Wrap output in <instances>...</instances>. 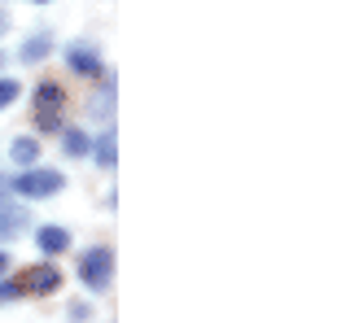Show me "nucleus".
<instances>
[{"label":"nucleus","mask_w":359,"mask_h":323,"mask_svg":"<svg viewBox=\"0 0 359 323\" xmlns=\"http://www.w3.org/2000/svg\"><path fill=\"white\" fill-rule=\"evenodd\" d=\"M66 184V175L62 171H53V166H27L22 175H13L9 179V188L18 196H27V201H44V196H57Z\"/></svg>","instance_id":"obj_1"},{"label":"nucleus","mask_w":359,"mask_h":323,"mask_svg":"<svg viewBox=\"0 0 359 323\" xmlns=\"http://www.w3.org/2000/svg\"><path fill=\"white\" fill-rule=\"evenodd\" d=\"M110 275H114L110 245H97V249H88V254L79 258V280H83L88 293H105V289H110Z\"/></svg>","instance_id":"obj_2"},{"label":"nucleus","mask_w":359,"mask_h":323,"mask_svg":"<svg viewBox=\"0 0 359 323\" xmlns=\"http://www.w3.org/2000/svg\"><path fill=\"white\" fill-rule=\"evenodd\" d=\"M62 105H66V92L57 83L35 87V131H62Z\"/></svg>","instance_id":"obj_3"},{"label":"nucleus","mask_w":359,"mask_h":323,"mask_svg":"<svg viewBox=\"0 0 359 323\" xmlns=\"http://www.w3.org/2000/svg\"><path fill=\"white\" fill-rule=\"evenodd\" d=\"M18 289H22V293H35V297H48V293L62 289V271H57V266H31Z\"/></svg>","instance_id":"obj_4"},{"label":"nucleus","mask_w":359,"mask_h":323,"mask_svg":"<svg viewBox=\"0 0 359 323\" xmlns=\"http://www.w3.org/2000/svg\"><path fill=\"white\" fill-rule=\"evenodd\" d=\"M66 66L75 70V75H83V79H97L101 70H105L93 44H70V48H66Z\"/></svg>","instance_id":"obj_5"},{"label":"nucleus","mask_w":359,"mask_h":323,"mask_svg":"<svg viewBox=\"0 0 359 323\" xmlns=\"http://www.w3.org/2000/svg\"><path fill=\"white\" fill-rule=\"evenodd\" d=\"M35 245H40L44 254H66V249H70V231L57 227V223H48V227L35 231Z\"/></svg>","instance_id":"obj_6"},{"label":"nucleus","mask_w":359,"mask_h":323,"mask_svg":"<svg viewBox=\"0 0 359 323\" xmlns=\"http://www.w3.org/2000/svg\"><path fill=\"white\" fill-rule=\"evenodd\" d=\"M114 140H118L114 131H105V136H97L93 145H88V153L97 157V166H101V171H114V162H118V145H114Z\"/></svg>","instance_id":"obj_7"},{"label":"nucleus","mask_w":359,"mask_h":323,"mask_svg":"<svg viewBox=\"0 0 359 323\" xmlns=\"http://www.w3.org/2000/svg\"><path fill=\"white\" fill-rule=\"evenodd\" d=\"M9 157L18 162V166H35V162H40V140H35V136H18L9 145Z\"/></svg>","instance_id":"obj_8"},{"label":"nucleus","mask_w":359,"mask_h":323,"mask_svg":"<svg viewBox=\"0 0 359 323\" xmlns=\"http://www.w3.org/2000/svg\"><path fill=\"white\" fill-rule=\"evenodd\" d=\"M22 227H27V214H22V210H13V206L0 210V245H5L9 236H18Z\"/></svg>","instance_id":"obj_9"},{"label":"nucleus","mask_w":359,"mask_h":323,"mask_svg":"<svg viewBox=\"0 0 359 323\" xmlns=\"http://www.w3.org/2000/svg\"><path fill=\"white\" fill-rule=\"evenodd\" d=\"M88 145H93V140H88L79 127L62 131V153H66V157H83V153H88Z\"/></svg>","instance_id":"obj_10"},{"label":"nucleus","mask_w":359,"mask_h":323,"mask_svg":"<svg viewBox=\"0 0 359 323\" xmlns=\"http://www.w3.org/2000/svg\"><path fill=\"white\" fill-rule=\"evenodd\" d=\"M48 52H53V40H48V35H35V40L22 44V62H44Z\"/></svg>","instance_id":"obj_11"},{"label":"nucleus","mask_w":359,"mask_h":323,"mask_svg":"<svg viewBox=\"0 0 359 323\" xmlns=\"http://www.w3.org/2000/svg\"><path fill=\"white\" fill-rule=\"evenodd\" d=\"M18 96H22V83H18V79H0V110H9Z\"/></svg>","instance_id":"obj_12"},{"label":"nucleus","mask_w":359,"mask_h":323,"mask_svg":"<svg viewBox=\"0 0 359 323\" xmlns=\"http://www.w3.org/2000/svg\"><path fill=\"white\" fill-rule=\"evenodd\" d=\"M22 297V289H18V280H0V301H13Z\"/></svg>","instance_id":"obj_13"},{"label":"nucleus","mask_w":359,"mask_h":323,"mask_svg":"<svg viewBox=\"0 0 359 323\" xmlns=\"http://www.w3.org/2000/svg\"><path fill=\"white\" fill-rule=\"evenodd\" d=\"M66 315H70V323H83V319H88V306H83V301H75Z\"/></svg>","instance_id":"obj_14"},{"label":"nucleus","mask_w":359,"mask_h":323,"mask_svg":"<svg viewBox=\"0 0 359 323\" xmlns=\"http://www.w3.org/2000/svg\"><path fill=\"white\" fill-rule=\"evenodd\" d=\"M9 271V254H5V249H0V275H5Z\"/></svg>","instance_id":"obj_15"},{"label":"nucleus","mask_w":359,"mask_h":323,"mask_svg":"<svg viewBox=\"0 0 359 323\" xmlns=\"http://www.w3.org/2000/svg\"><path fill=\"white\" fill-rule=\"evenodd\" d=\"M5 27H9V22H5V13H0V31H5Z\"/></svg>","instance_id":"obj_16"},{"label":"nucleus","mask_w":359,"mask_h":323,"mask_svg":"<svg viewBox=\"0 0 359 323\" xmlns=\"http://www.w3.org/2000/svg\"><path fill=\"white\" fill-rule=\"evenodd\" d=\"M0 70H5V52H0Z\"/></svg>","instance_id":"obj_17"},{"label":"nucleus","mask_w":359,"mask_h":323,"mask_svg":"<svg viewBox=\"0 0 359 323\" xmlns=\"http://www.w3.org/2000/svg\"><path fill=\"white\" fill-rule=\"evenodd\" d=\"M35 5H48V0H35Z\"/></svg>","instance_id":"obj_18"}]
</instances>
